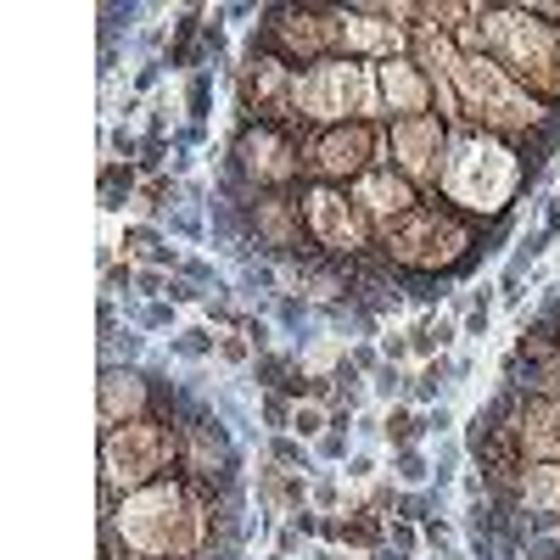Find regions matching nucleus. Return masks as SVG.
<instances>
[{"mask_svg": "<svg viewBox=\"0 0 560 560\" xmlns=\"http://www.w3.org/2000/svg\"><path fill=\"white\" fill-rule=\"evenodd\" d=\"M101 527L118 532L135 560H185L213 544V510L191 476H163L152 488L118 499V510Z\"/></svg>", "mask_w": 560, "mask_h": 560, "instance_id": "f257e3e1", "label": "nucleus"}, {"mask_svg": "<svg viewBox=\"0 0 560 560\" xmlns=\"http://www.w3.org/2000/svg\"><path fill=\"white\" fill-rule=\"evenodd\" d=\"M376 247L398 280H448L488 258V230L448 208L443 196H420L415 213L376 230Z\"/></svg>", "mask_w": 560, "mask_h": 560, "instance_id": "f03ea898", "label": "nucleus"}, {"mask_svg": "<svg viewBox=\"0 0 560 560\" xmlns=\"http://www.w3.org/2000/svg\"><path fill=\"white\" fill-rule=\"evenodd\" d=\"M532 185L538 180L527 174L516 146H504V140H493V135H476V129H454L443 185H437V196H443L448 208H460L465 219L493 230V224L510 219V208H516Z\"/></svg>", "mask_w": 560, "mask_h": 560, "instance_id": "7ed1b4c3", "label": "nucleus"}, {"mask_svg": "<svg viewBox=\"0 0 560 560\" xmlns=\"http://www.w3.org/2000/svg\"><path fill=\"white\" fill-rule=\"evenodd\" d=\"M476 51L493 56L532 101L560 112V28L538 17L527 0H482L476 12Z\"/></svg>", "mask_w": 560, "mask_h": 560, "instance_id": "20e7f679", "label": "nucleus"}, {"mask_svg": "<svg viewBox=\"0 0 560 560\" xmlns=\"http://www.w3.org/2000/svg\"><path fill=\"white\" fill-rule=\"evenodd\" d=\"M185 465V437L180 420H129L101 432V493L129 499V493L152 488L163 476H180Z\"/></svg>", "mask_w": 560, "mask_h": 560, "instance_id": "39448f33", "label": "nucleus"}, {"mask_svg": "<svg viewBox=\"0 0 560 560\" xmlns=\"http://www.w3.org/2000/svg\"><path fill=\"white\" fill-rule=\"evenodd\" d=\"M297 124L303 129H342V124H387L381 112V84L376 68L348 62V56H331L320 68L297 73Z\"/></svg>", "mask_w": 560, "mask_h": 560, "instance_id": "423d86ee", "label": "nucleus"}, {"mask_svg": "<svg viewBox=\"0 0 560 560\" xmlns=\"http://www.w3.org/2000/svg\"><path fill=\"white\" fill-rule=\"evenodd\" d=\"M308 135L286 124H236L224 174H236L247 191H297L308 185Z\"/></svg>", "mask_w": 560, "mask_h": 560, "instance_id": "0eeeda50", "label": "nucleus"}, {"mask_svg": "<svg viewBox=\"0 0 560 560\" xmlns=\"http://www.w3.org/2000/svg\"><path fill=\"white\" fill-rule=\"evenodd\" d=\"M241 51L275 56L292 73H308L336 56V6H264L258 12V28L247 34Z\"/></svg>", "mask_w": 560, "mask_h": 560, "instance_id": "6e6552de", "label": "nucleus"}, {"mask_svg": "<svg viewBox=\"0 0 560 560\" xmlns=\"http://www.w3.org/2000/svg\"><path fill=\"white\" fill-rule=\"evenodd\" d=\"M241 224V247H252L258 258H275V264H308L320 258V247L308 241L303 208H297V191H247L241 202H224Z\"/></svg>", "mask_w": 560, "mask_h": 560, "instance_id": "1a4fd4ad", "label": "nucleus"}, {"mask_svg": "<svg viewBox=\"0 0 560 560\" xmlns=\"http://www.w3.org/2000/svg\"><path fill=\"white\" fill-rule=\"evenodd\" d=\"M297 208H303L308 241H314L325 258H336V264L353 269L359 258H370V252H376V224L364 219V208L353 202L348 185L308 180V185H297Z\"/></svg>", "mask_w": 560, "mask_h": 560, "instance_id": "9d476101", "label": "nucleus"}, {"mask_svg": "<svg viewBox=\"0 0 560 560\" xmlns=\"http://www.w3.org/2000/svg\"><path fill=\"white\" fill-rule=\"evenodd\" d=\"M376 163H387V124H342L308 135V180L320 185H353Z\"/></svg>", "mask_w": 560, "mask_h": 560, "instance_id": "9b49d317", "label": "nucleus"}, {"mask_svg": "<svg viewBox=\"0 0 560 560\" xmlns=\"http://www.w3.org/2000/svg\"><path fill=\"white\" fill-rule=\"evenodd\" d=\"M180 437H185V465L180 476H191V482H208V488H219V482H241V448L236 437H230V426H224V415L208 404V398H191L185 404V420H180Z\"/></svg>", "mask_w": 560, "mask_h": 560, "instance_id": "f8f14e48", "label": "nucleus"}, {"mask_svg": "<svg viewBox=\"0 0 560 560\" xmlns=\"http://www.w3.org/2000/svg\"><path fill=\"white\" fill-rule=\"evenodd\" d=\"M297 73L275 56H258V51H241L236 62V107H241V124H286V129H303L297 124Z\"/></svg>", "mask_w": 560, "mask_h": 560, "instance_id": "ddd939ff", "label": "nucleus"}, {"mask_svg": "<svg viewBox=\"0 0 560 560\" xmlns=\"http://www.w3.org/2000/svg\"><path fill=\"white\" fill-rule=\"evenodd\" d=\"M448 140H454V129H448L437 112L404 118V124H387V163L398 168L420 196H437L443 168H448Z\"/></svg>", "mask_w": 560, "mask_h": 560, "instance_id": "4468645a", "label": "nucleus"}, {"mask_svg": "<svg viewBox=\"0 0 560 560\" xmlns=\"http://www.w3.org/2000/svg\"><path fill=\"white\" fill-rule=\"evenodd\" d=\"M157 381H163L157 364H101V376H96V420H101V432L152 415V409H157Z\"/></svg>", "mask_w": 560, "mask_h": 560, "instance_id": "2eb2a0df", "label": "nucleus"}, {"mask_svg": "<svg viewBox=\"0 0 560 560\" xmlns=\"http://www.w3.org/2000/svg\"><path fill=\"white\" fill-rule=\"evenodd\" d=\"M336 56L364 62V68L398 62V56H409V28H398V23H387V17H376V12H370V0L336 6Z\"/></svg>", "mask_w": 560, "mask_h": 560, "instance_id": "dca6fc26", "label": "nucleus"}, {"mask_svg": "<svg viewBox=\"0 0 560 560\" xmlns=\"http://www.w3.org/2000/svg\"><path fill=\"white\" fill-rule=\"evenodd\" d=\"M348 191H353V202L364 208V219L376 224V230H387V224H398L404 213L420 208V191H415V185H409L392 163H376L370 174H359Z\"/></svg>", "mask_w": 560, "mask_h": 560, "instance_id": "f3484780", "label": "nucleus"}, {"mask_svg": "<svg viewBox=\"0 0 560 560\" xmlns=\"http://www.w3.org/2000/svg\"><path fill=\"white\" fill-rule=\"evenodd\" d=\"M376 84H381V112H387V124H404V118H426V112H437L432 79H426V73H420L409 56H398V62H381Z\"/></svg>", "mask_w": 560, "mask_h": 560, "instance_id": "a211bd4d", "label": "nucleus"}, {"mask_svg": "<svg viewBox=\"0 0 560 560\" xmlns=\"http://www.w3.org/2000/svg\"><path fill=\"white\" fill-rule=\"evenodd\" d=\"M516 510L532 532H560V465L532 460L516 482Z\"/></svg>", "mask_w": 560, "mask_h": 560, "instance_id": "6ab92c4d", "label": "nucleus"}, {"mask_svg": "<svg viewBox=\"0 0 560 560\" xmlns=\"http://www.w3.org/2000/svg\"><path fill=\"white\" fill-rule=\"evenodd\" d=\"M409 62L432 84H443L460 68V45H454V34H443V28H409Z\"/></svg>", "mask_w": 560, "mask_h": 560, "instance_id": "aec40b11", "label": "nucleus"}, {"mask_svg": "<svg viewBox=\"0 0 560 560\" xmlns=\"http://www.w3.org/2000/svg\"><path fill=\"white\" fill-rule=\"evenodd\" d=\"M124 252H129V258H146L152 269H168V275L185 264L180 252L168 247V236H163V230H152V224H129V230H124Z\"/></svg>", "mask_w": 560, "mask_h": 560, "instance_id": "412c9836", "label": "nucleus"}, {"mask_svg": "<svg viewBox=\"0 0 560 560\" xmlns=\"http://www.w3.org/2000/svg\"><path fill=\"white\" fill-rule=\"evenodd\" d=\"M454 376H460V364L448 359V353H437V359H426V364H420V376L409 381V398H415V404H432Z\"/></svg>", "mask_w": 560, "mask_h": 560, "instance_id": "4be33fe9", "label": "nucleus"}, {"mask_svg": "<svg viewBox=\"0 0 560 560\" xmlns=\"http://www.w3.org/2000/svg\"><path fill=\"white\" fill-rule=\"evenodd\" d=\"M135 174H140L135 163H112V157H107V163H101V208H107V213L124 208L129 196H135Z\"/></svg>", "mask_w": 560, "mask_h": 560, "instance_id": "5701e85b", "label": "nucleus"}, {"mask_svg": "<svg viewBox=\"0 0 560 560\" xmlns=\"http://www.w3.org/2000/svg\"><path fill=\"white\" fill-rule=\"evenodd\" d=\"M202 17H208L202 6L180 12V23H174V45H168V68H191V62H196V51H191V45L202 40V28H208Z\"/></svg>", "mask_w": 560, "mask_h": 560, "instance_id": "b1692460", "label": "nucleus"}, {"mask_svg": "<svg viewBox=\"0 0 560 560\" xmlns=\"http://www.w3.org/2000/svg\"><path fill=\"white\" fill-rule=\"evenodd\" d=\"M426 432V420L415 415L409 404H387V420H381V437L387 448H415V437Z\"/></svg>", "mask_w": 560, "mask_h": 560, "instance_id": "393cba45", "label": "nucleus"}, {"mask_svg": "<svg viewBox=\"0 0 560 560\" xmlns=\"http://www.w3.org/2000/svg\"><path fill=\"white\" fill-rule=\"evenodd\" d=\"M168 353H180V359H208V353H219V331H213V325L174 331V336H168Z\"/></svg>", "mask_w": 560, "mask_h": 560, "instance_id": "a878e982", "label": "nucleus"}, {"mask_svg": "<svg viewBox=\"0 0 560 560\" xmlns=\"http://www.w3.org/2000/svg\"><path fill=\"white\" fill-rule=\"evenodd\" d=\"M392 482H398V488H426V482H432L426 454H420V448H392Z\"/></svg>", "mask_w": 560, "mask_h": 560, "instance_id": "bb28decb", "label": "nucleus"}, {"mask_svg": "<svg viewBox=\"0 0 560 560\" xmlns=\"http://www.w3.org/2000/svg\"><path fill=\"white\" fill-rule=\"evenodd\" d=\"M308 460H314V454L303 448V437H292V432H275V437H269V465H280V471H303V476H308Z\"/></svg>", "mask_w": 560, "mask_h": 560, "instance_id": "cd10ccee", "label": "nucleus"}, {"mask_svg": "<svg viewBox=\"0 0 560 560\" xmlns=\"http://www.w3.org/2000/svg\"><path fill=\"white\" fill-rule=\"evenodd\" d=\"M297 364H292V353H264V359L252 364V387H264V392H280L286 387V376H292Z\"/></svg>", "mask_w": 560, "mask_h": 560, "instance_id": "c85d7f7f", "label": "nucleus"}, {"mask_svg": "<svg viewBox=\"0 0 560 560\" xmlns=\"http://www.w3.org/2000/svg\"><path fill=\"white\" fill-rule=\"evenodd\" d=\"M325 432H331V409H325V404H297L292 437H303V443H320Z\"/></svg>", "mask_w": 560, "mask_h": 560, "instance_id": "c756f323", "label": "nucleus"}, {"mask_svg": "<svg viewBox=\"0 0 560 560\" xmlns=\"http://www.w3.org/2000/svg\"><path fill=\"white\" fill-rule=\"evenodd\" d=\"M174 196H180V185H174V180H146L135 191V208L146 213V219H157L163 208H174Z\"/></svg>", "mask_w": 560, "mask_h": 560, "instance_id": "7c9ffc66", "label": "nucleus"}, {"mask_svg": "<svg viewBox=\"0 0 560 560\" xmlns=\"http://www.w3.org/2000/svg\"><path fill=\"white\" fill-rule=\"evenodd\" d=\"M409 348H415L420 364L437 359V353H448L443 348V331H437V314H420V320H415V331H409Z\"/></svg>", "mask_w": 560, "mask_h": 560, "instance_id": "2f4dec72", "label": "nucleus"}, {"mask_svg": "<svg viewBox=\"0 0 560 560\" xmlns=\"http://www.w3.org/2000/svg\"><path fill=\"white\" fill-rule=\"evenodd\" d=\"M308 499H314V510H320V516H342V510H348V493H342V476L336 471H320V482H314V493H308Z\"/></svg>", "mask_w": 560, "mask_h": 560, "instance_id": "473e14b6", "label": "nucleus"}, {"mask_svg": "<svg viewBox=\"0 0 560 560\" xmlns=\"http://www.w3.org/2000/svg\"><path fill=\"white\" fill-rule=\"evenodd\" d=\"M398 516L404 521H420V527H426V521L437 516V488L426 493V488H409L404 499H398Z\"/></svg>", "mask_w": 560, "mask_h": 560, "instance_id": "72a5a7b5", "label": "nucleus"}, {"mask_svg": "<svg viewBox=\"0 0 560 560\" xmlns=\"http://www.w3.org/2000/svg\"><path fill=\"white\" fill-rule=\"evenodd\" d=\"M370 381H376V398H381V404H392V398H404V392H409V381H415V376H404V364H381Z\"/></svg>", "mask_w": 560, "mask_h": 560, "instance_id": "f704fd0d", "label": "nucleus"}, {"mask_svg": "<svg viewBox=\"0 0 560 560\" xmlns=\"http://www.w3.org/2000/svg\"><path fill=\"white\" fill-rule=\"evenodd\" d=\"M258 409H264V420L275 426V432H292V415H297V404L286 398V392H264L258 398Z\"/></svg>", "mask_w": 560, "mask_h": 560, "instance_id": "c9c22d12", "label": "nucleus"}, {"mask_svg": "<svg viewBox=\"0 0 560 560\" xmlns=\"http://www.w3.org/2000/svg\"><path fill=\"white\" fill-rule=\"evenodd\" d=\"M174 325V303H146V308H135V331H168Z\"/></svg>", "mask_w": 560, "mask_h": 560, "instance_id": "e433bc0d", "label": "nucleus"}, {"mask_svg": "<svg viewBox=\"0 0 560 560\" xmlns=\"http://www.w3.org/2000/svg\"><path fill=\"white\" fill-rule=\"evenodd\" d=\"M252 353H258V348H252L241 331H219V359L224 364H252Z\"/></svg>", "mask_w": 560, "mask_h": 560, "instance_id": "4c0bfd02", "label": "nucleus"}, {"mask_svg": "<svg viewBox=\"0 0 560 560\" xmlns=\"http://www.w3.org/2000/svg\"><path fill=\"white\" fill-rule=\"evenodd\" d=\"M314 460H320V465H342V460H348V432H336V426H331V432L314 443Z\"/></svg>", "mask_w": 560, "mask_h": 560, "instance_id": "58836bf2", "label": "nucleus"}, {"mask_svg": "<svg viewBox=\"0 0 560 560\" xmlns=\"http://www.w3.org/2000/svg\"><path fill=\"white\" fill-rule=\"evenodd\" d=\"M135 292L146 297V303L168 297V269H135Z\"/></svg>", "mask_w": 560, "mask_h": 560, "instance_id": "ea45409f", "label": "nucleus"}, {"mask_svg": "<svg viewBox=\"0 0 560 560\" xmlns=\"http://www.w3.org/2000/svg\"><path fill=\"white\" fill-rule=\"evenodd\" d=\"M168 303H208V292L185 275H168Z\"/></svg>", "mask_w": 560, "mask_h": 560, "instance_id": "a19ab883", "label": "nucleus"}, {"mask_svg": "<svg viewBox=\"0 0 560 560\" xmlns=\"http://www.w3.org/2000/svg\"><path fill=\"white\" fill-rule=\"evenodd\" d=\"M387 538H392V544H398V555H415V544H420V532H415V521H404V516H392Z\"/></svg>", "mask_w": 560, "mask_h": 560, "instance_id": "79ce46f5", "label": "nucleus"}, {"mask_svg": "<svg viewBox=\"0 0 560 560\" xmlns=\"http://www.w3.org/2000/svg\"><path fill=\"white\" fill-rule=\"evenodd\" d=\"M107 146H112V163H129V157L140 152V146H135V135H129V129H107ZM135 163H140V157H135Z\"/></svg>", "mask_w": 560, "mask_h": 560, "instance_id": "37998d69", "label": "nucleus"}, {"mask_svg": "<svg viewBox=\"0 0 560 560\" xmlns=\"http://www.w3.org/2000/svg\"><path fill=\"white\" fill-rule=\"evenodd\" d=\"M163 152H168V140H163V135H146V146H140V163H135V168L157 174V168H163Z\"/></svg>", "mask_w": 560, "mask_h": 560, "instance_id": "c03bdc74", "label": "nucleus"}, {"mask_svg": "<svg viewBox=\"0 0 560 560\" xmlns=\"http://www.w3.org/2000/svg\"><path fill=\"white\" fill-rule=\"evenodd\" d=\"M488 314H493V303H476L471 314H465V325H460V331L471 336V342H482V336H488Z\"/></svg>", "mask_w": 560, "mask_h": 560, "instance_id": "a18cd8bd", "label": "nucleus"}, {"mask_svg": "<svg viewBox=\"0 0 560 560\" xmlns=\"http://www.w3.org/2000/svg\"><path fill=\"white\" fill-rule=\"evenodd\" d=\"M409 353H415V348H409V336H398V331L381 336V359H387V364H404Z\"/></svg>", "mask_w": 560, "mask_h": 560, "instance_id": "49530a36", "label": "nucleus"}, {"mask_svg": "<svg viewBox=\"0 0 560 560\" xmlns=\"http://www.w3.org/2000/svg\"><path fill=\"white\" fill-rule=\"evenodd\" d=\"M236 331L247 336V342H252V348H258V353H264V348H269V336H275L264 320H252V314H241V325H236Z\"/></svg>", "mask_w": 560, "mask_h": 560, "instance_id": "de8ad7c7", "label": "nucleus"}, {"mask_svg": "<svg viewBox=\"0 0 560 560\" xmlns=\"http://www.w3.org/2000/svg\"><path fill=\"white\" fill-rule=\"evenodd\" d=\"M426 544H432V549H454V527H448V521H426Z\"/></svg>", "mask_w": 560, "mask_h": 560, "instance_id": "09e8293b", "label": "nucleus"}, {"mask_svg": "<svg viewBox=\"0 0 560 560\" xmlns=\"http://www.w3.org/2000/svg\"><path fill=\"white\" fill-rule=\"evenodd\" d=\"M348 359H353V364H359V370H370V376H376L381 364H387V359H381V353H376V348H370V342H359V348H348Z\"/></svg>", "mask_w": 560, "mask_h": 560, "instance_id": "8fccbe9b", "label": "nucleus"}, {"mask_svg": "<svg viewBox=\"0 0 560 560\" xmlns=\"http://www.w3.org/2000/svg\"><path fill=\"white\" fill-rule=\"evenodd\" d=\"M348 482H376V460H370V454H353V460H348Z\"/></svg>", "mask_w": 560, "mask_h": 560, "instance_id": "3c124183", "label": "nucleus"}, {"mask_svg": "<svg viewBox=\"0 0 560 560\" xmlns=\"http://www.w3.org/2000/svg\"><path fill=\"white\" fill-rule=\"evenodd\" d=\"M448 426H454V409H448V404H437L432 415H426V432H448Z\"/></svg>", "mask_w": 560, "mask_h": 560, "instance_id": "603ef678", "label": "nucleus"}, {"mask_svg": "<svg viewBox=\"0 0 560 560\" xmlns=\"http://www.w3.org/2000/svg\"><path fill=\"white\" fill-rule=\"evenodd\" d=\"M527 6H532V12H538V17H549V23L560 28V0H527Z\"/></svg>", "mask_w": 560, "mask_h": 560, "instance_id": "864d4df0", "label": "nucleus"}, {"mask_svg": "<svg viewBox=\"0 0 560 560\" xmlns=\"http://www.w3.org/2000/svg\"><path fill=\"white\" fill-rule=\"evenodd\" d=\"M308 560H336V549L325 544V549H314V555H308Z\"/></svg>", "mask_w": 560, "mask_h": 560, "instance_id": "5fc2aeb1", "label": "nucleus"}, {"mask_svg": "<svg viewBox=\"0 0 560 560\" xmlns=\"http://www.w3.org/2000/svg\"><path fill=\"white\" fill-rule=\"evenodd\" d=\"M185 560H224V555H213V549H202V555H185Z\"/></svg>", "mask_w": 560, "mask_h": 560, "instance_id": "6e6d98bb", "label": "nucleus"}, {"mask_svg": "<svg viewBox=\"0 0 560 560\" xmlns=\"http://www.w3.org/2000/svg\"><path fill=\"white\" fill-rule=\"evenodd\" d=\"M555 376H560V359H555Z\"/></svg>", "mask_w": 560, "mask_h": 560, "instance_id": "4d7b16f0", "label": "nucleus"}, {"mask_svg": "<svg viewBox=\"0 0 560 560\" xmlns=\"http://www.w3.org/2000/svg\"><path fill=\"white\" fill-rule=\"evenodd\" d=\"M555 538H560V532H555Z\"/></svg>", "mask_w": 560, "mask_h": 560, "instance_id": "13d9d810", "label": "nucleus"}]
</instances>
